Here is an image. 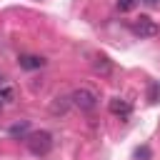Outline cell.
I'll list each match as a JSON object with an SVG mask.
<instances>
[{
	"mask_svg": "<svg viewBox=\"0 0 160 160\" xmlns=\"http://www.w3.org/2000/svg\"><path fill=\"white\" fill-rule=\"evenodd\" d=\"M25 145L32 155H48L52 150V135L48 130H35V132H28L25 138Z\"/></svg>",
	"mask_w": 160,
	"mask_h": 160,
	"instance_id": "6da1fadb",
	"label": "cell"
},
{
	"mask_svg": "<svg viewBox=\"0 0 160 160\" xmlns=\"http://www.w3.org/2000/svg\"><path fill=\"white\" fill-rule=\"evenodd\" d=\"M70 102H72L78 110H82V112H92V110L98 108L100 98H98V92L90 90V88H75L72 95H70Z\"/></svg>",
	"mask_w": 160,
	"mask_h": 160,
	"instance_id": "7a4b0ae2",
	"label": "cell"
},
{
	"mask_svg": "<svg viewBox=\"0 0 160 160\" xmlns=\"http://www.w3.org/2000/svg\"><path fill=\"white\" fill-rule=\"evenodd\" d=\"M130 32L135 35V38H155L158 35V25H155V20L152 18H148V15H140V18H135L132 22H130Z\"/></svg>",
	"mask_w": 160,
	"mask_h": 160,
	"instance_id": "3957f363",
	"label": "cell"
},
{
	"mask_svg": "<svg viewBox=\"0 0 160 160\" xmlns=\"http://www.w3.org/2000/svg\"><path fill=\"white\" fill-rule=\"evenodd\" d=\"M108 110H110L112 115H118V118H128V115L132 112V105H130L128 100H122V98H112V100L108 102Z\"/></svg>",
	"mask_w": 160,
	"mask_h": 160,
	"instance_id": "277c9868",
	"label": "cell"
},
{
	"mask_svg": "<svg viewBox=\"0 0 160 160\" xmlns=\"http://www.w3.org/2000/svg\"><path fill=\"white\" fill-rule=\"evenodd\" d=\"M18 62H20L22 70H38V68L45 65V58H40V55H20Z\"/></svg>",
	"mask_w": 160,
	"mask_h": 160,
	"instance_id": "5b68a950",
	"label": "cell"
},
{
	"mask_svg": "<svg viewBox=\"0 0 160 160\" xmlns=\"http://www.w3.org/2000/svg\"><path fill=\"white\" fill-rule=\"evenodd\" d=\"M92 70L100 72V75H110V72H112V62H110L105 55H95V58H92Z\"/></svg>",
	"mask_w": 160,
	"mask_h": 160,
	"instance_id": "8992f818",
	"label": "cell"
},
{
	"mask_svg": "<svg viewBox=\"0 0 160 160\" xmlns=\"http://www.w3.org/2000/svg\"><path fill=\"white\" fill-rule=\"evenodd\" d=\"M70 105H72V102H70V98H55V100H52V105H50V112H52V115H65Z\"/></svg>",
	"mask_w": 160,
	"mask_h": 160,
	"instance_id": "52a82bcc",
	"label": "cell"
},
{
	"mask_svg": "<svg viewBox=\"0 0 160 160\" xmlns=\"http://www.w3.org/2000/svg\"><path fill=\"white\" fill-rule=\"evenodd\" d=\"M0 98H2V102H15V88L10 82H5L2 78H0Z\"/></svg>",
	"mask_w": 160,
	"mask_h": 160,
	"instance_id": "ba28073f",
	"label": "cell"
},
{
	"mask_svg": "<svg viewBox=\"0 0 160 160\" xmlns=\"http://www.w3.org/2000/svg\"><path fill=\"white\" fill-rule=\"evenodd\" d=\"M28 130H30L28 122H18V125L10 128V135H15V138H18V135H28Z\"/></svg>",
	"mask_w": 160,
	"mask_h": 160,
	"instance_id": "9c48e42d",
	"label": "cell"
},
{
	"mask_svg": "<svg viewBox=\"0 0 160 160\" xmlns=\"http://www.w3.org/2000/svg\"><path fill=\"white\" fill-rule=\"evenodd\" d=\"M138 5V0H118V8L122 10V12H128V10H132Z\"/></svg>",
	"mask_w": 160,
	"mask_h": 160,
	"instance_id": "30bf717a",
	"label": "cell"
},
{
	"mask_svg": "<svg viewBox=\"0 0 160 160\" xmlns=\"http://www.w3.org/2000/svg\"><path fill=\"white\" fill-rule=\"evenodd\" d=\"M148 98H150V102H158V98H160V85H158V82L150 85V95H148Z\"/></svg>",
	"mask_w": 160,
	"mask_h": 160,
	"instance_id": "8fae6325",
	"label": "cell"
},
{
	"mask_svg": "<svg viewBox=\"0 0 160 160\" xmlns=\"http://www.w3.org/2000/svg\"><path fill=\"white\" fill-rule=\"evenodd\" d=\"M135 158H150V150H148V148H140V150L135 152Z\"/></svg>",
	"mask_w": 160,
	"mask_h": 160,
	"instance_id": "7c38bea8",
	"label": "cell"
},
{
	"mask_svg": "<svg viewBox=\"0 0 160 160\" xmlns=\"http://www.w3.org/2000/svg\"><path fill=\"white\" fill-rule=\"evenodd\" d=\"M145 5H158V0H142Z\"/></svg>",
	"mask_w": 160,
	"mask_h": 160,
	"instance_id": "4fadbf2b",
	"label": "cell"
},
{
	"mask_svg": "<svg viewBox=\"0 0 160 160\" xmlns=\"http://www.w3.org/2000/svg\"><path fill=\"white\" fill-rule=\"evenodd\" d=\"M2 105H5V102H2V98H0V110H2Z\"/></svg>",
	"mask_w": 160,
	"mask_h": 160,
	"instance_id": "5bb4252c",
	"label": "cell"
}]
</instances>
